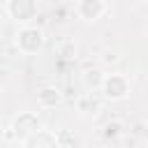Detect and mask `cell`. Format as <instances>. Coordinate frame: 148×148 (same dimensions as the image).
<instances>
[{
	"label": "cell",
	"mask_w": 148,
	"mask_h": 148,
	"mask_svg": "<svg viewBox=\"0 0 148 148\" xmlns=\"http://www.w3.org/2000/svg\"><path fill=\"white\" fill-rule=\"evenodd\" d=\"M39 102H42V104H56V102H58V92H56L53 88H46V90L39 92Z\"/></svg>",
	"instance_id": "277c9868"
},
{
	"label": "cell",
	"mask_w": 148,
	"mask_h": 148,
	"mask_svg": "<svg viewBox=\"0 0 148 148\" xmlns=\"http://www.w3.org/2000/svg\"><path fill=\"white\" fill-rule=\"evenodd\" d=\"M18 44L25 49V51H37L39 49V44H42V35L37 32V30H23L21 35H18Z\"/></svg>",
	"instance_id": "7a4b0ae2"
},
{
	"label": "cell",
	"mask_w": 148,
	"mask_h": 148,
	"mask_svg": "<svg viewBox=\"0 0 148 148\" xmlns=\"http://www.w3.org/2000/svg\"><path fill=\"white\" fill-rule=\"evenodd\" d=\"M9 12L18 21H28L35 14V0H12L9 2Z\"/></svg>",
	"instance_id": "6da1fadb"
},
{
	"label": "cell",
	"mask_w": 148,
	"mask_h": 148,
	"mask_svg": "<svg viewBox=\"0 0 148 148\" xmlns=\"http://www.w3.org/2000/svg\"><path fill=\"white\" fill-rule=\"evenodd\" d=\"M104 90H106L109 97H123V95L127 92V83H125L123 76H111V79H106Z\"/></svg>",
	"instance_id": "3957f363"
}]
</instances>
